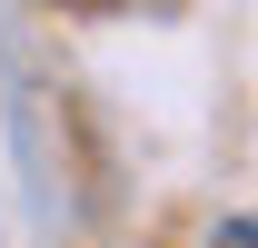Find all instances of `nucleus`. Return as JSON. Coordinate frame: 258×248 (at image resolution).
Segmentation results:
<instances>
[{"mask_svg":"<svg viewBox=\"0 0 258 248\" xmlns=\"http://www.w3.org/2000/svg\"><path fill=\"white\" fill-rule=\"evenodd\" d=\"M209 248H258V218H228V228H219Z\"/></svg>","mask_w":258,"mask_h":248,"instance_id":"1","label":"nucleus"}]
</instances>
